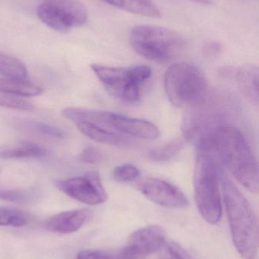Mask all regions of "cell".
I'll return each mask as SVG.
<instances>
[{
    "label": "cell",
    "mask_w": 259,
    "mask_h": 259,
    "mask_svg": "<svg viewBox=\"0 0 259 259\" xmlns=\"http://www.w3.org/2000/svg\"><path fill=\"white\" fill-rule=\"evenodd\" d=\"M202 137L209 141L219 161L236 180L251 193H258V163L243 133L234 126L224 124Z\"/></svg>",
    "instance_id": "obj_1"
},
{
    "label": "cell",
    "mask_w": 259,
    "mask_h": 259,
    "mask_svg": "<svg viewBox=\"0 0 259 259\" xmlns=\"http://www.w3.org/2000/svg\"><path fill=\"white\" fill-rule=\"evenodd\" d=\"M196 167L194 173L195 199L204 220L217 225L222 216L220 192L219 159L211 143L202 139L196 142Z\"/></svg>",
    "instance_id": "obj_2"
},
{
    "label": "cell",
    "mask_w": 259,
    "mask_h": 259,
    "mask_svg": "<svg viewBox=\"0 0 259 259\" xmlns=\"http://www.w3.org/2000/svg\"><path fill=\"white\" fill-rule=\"evenodd\" d=\"M220 178L234 246L243 258L256 259L258 250V226L253 208L238 187L226 175H222Z\"/></svg>",
    "instance_id": "obj_3"
},
{
    "label": "cell",
    "mask_w": 259,
    "mask_h": 259,
    "mask_svg": "<svg viewBox=\"0 0 259 259\" xmlns=\"http://www.w3.org/2000/svg\"><path fill=\"white\" fill-rule=\"evenodd\" d=\"M129 41L138 54L158 63L171 62L187 47L186 39L177 32L158 26H135Z\"/></svg>",
    "instance_id": "obj_4"
},
{
    "label": "cell",
    "mask_w": 259,
    "mask_h": 259,
    "mask_svg": "<svg viewBox=\"0 0 259 259\" xmlns=\"http://www.w3.org/2000/svg\"><path fill=\"white\" fill-rule=\"evenodd\" d=\"M167 98L176 107L198 106L208 97V82L200 70L190 64L172 65L164 75Z\"/></svg>",
    "instance_id": "obj_5"
},
{
    "label": "cell",
    "mask_w": 259,
    "mask_h": 259,
    "mask_svg": "<svg viewBox=\"0 0 259 259\" xmlns=\"http://www.w3.org/2000/svg\"><path fill=\"white\" fill-rule=\"evenodd\" d=\"M62 113L74 122L82 134L97 143L118 147H126L133 143V140L113 127L109 121L111 112L69 107L63 109Z\"/></svg>",
    "instance_id": "obj_6"
},
{
    "label": "cell",
    "mask_w": 259,
    "mask_h": 259,
    "mask_svg": "<svg viewBox=\"0 0 259 259\" xmlns=\"http://www.w3.org/2000/svg\"><path fill=\"white\" fill-rule=\"evenodd\" d=\"M36 15L47 27L62 33L84 25L88 18L86 7L79 0H45Z\"/></svg>",
    "instance_id": "obj_7"
},
{
    "label": "cell",
    "mask_w": 259,
    "mask_h": 259,
    "mask_svg": "<svg viewBox=\"0 0 259 259\" xmlns=\"http://www.w3.org/2000/svg\"><path fill=\"white\" fill-rule=\"evenodd\" d=\"M56 187L67 196L88 205H99L107 199V193L96 170H90L84 177L57 181Z\"/></svg>",
    "instance_id": "obj_8"
},
{
    "label": "cell",
    "mask_w": 259,
    "mask_h": 259,
    "mask_svg": "<svg viewBox=\"0 0 259 259\" xmlns=\"http://www.w3.org/2000/svg\"><path fill=\"white\" fill-rule=\"evenodd\" d=\"M166 242V233L159 225L140 228L128 239L117 252L120 259H143L160 250Z\"/></svg>",
    "instance_id": "obj_9"
},
{
    "label": "cell",
    "mask_w": 259,
    "mask_h": 259,
    "mask_svg": "<svg viewBox=\"0 0 259 259\" xmlns=\"http://www.w3.org/2000/svg\"><path fill=\"white\" fill-rule=\"evenodd\" d=\"M137 189L154 203L171 208L188 206L186 195L176 186L164 180L144 178L137 182Z\"/></svg>",
    "instance_id": "obj_10"
},
{
    "label": "cell",
    "mask_w": 259,
    "mask_h": 259,
    "mask_svg": "<svg viewBox=\"0 0 259 259\" xmlns=\"http://www.w3.org/2000/svg\"><path fill=\"white\" fill-rule=\"evenodd\" d=\"M91 68L108 92L120 100L128 87L135 84L131 80L130 68L98 64H93Z\"/></svg>",
    "instance_id": "obj_11"
},
{
    "label": "cell",
    "mask_w": 259,
    "mask_h": 259,
    "mask_svg": "<svg viewBox=\"0 0 259 259\" xmlns=\"http://www.w3.org/2000/svg\"><path fill=\"white\" fill-rule=\"evenodd\" d=\"M109 121L114 128L127 137L130 136L141 140H155L161 135L158 127L146 120L111 112Z\"/></svg>",
    "instance_id": "obj_12"
},
{
    "label": "cell",
    "mask_w": 259,
    "mask_h": 259,
    "mask_svg": "<svg viewBox=\"0 0 259 259\" xmlns=\"http://www.w3.org/2000/svg\"><path fill=\"white\" fill-rule=\"evenodd\" d=\"M89 213L85 209L63 211L49 219L45 228L52 232L68 234L79 231L88 219Z\"/></svg>",
    "instance_id": "obj_13"
},
{
    "label": "cell",
    "mask_w": 259,
    "mask_h": 259,
    "mask_svg": "<svg viewBox=\"0 0 259 259\" xmlns=\"http://www.w3.org/2000/svg\"><path fill=\"white\" fill-rule=\"evenodd\" d=\"M258 67L245 65L237 72V81L240 93L253 106H258L259 102Z\"/></svg>",
    "instance_id": "obj_14"
},
{
    "label": "cell",
    "mask_w": 259,
    "mask_h": 259,
    "mask_svg": "<svg viewBox=\"0 0 259 259\" xmlns=\"http://www.w3.org/2000/svg\"><path fill=\"white\" fill-rule=\"evenodd\" d=\"M107 4L115 6L122 10L158 18L161 16V11L152 0H101Z\"/></svg>",
    "instance_id": "obj_15"
},
{
    "label": "cell",
    "mask_w": 259,
    "mask_h": 259,
    "mask_svg": "<svg viewBox=\"0 0 259 259\" xmlns=\"http://www.w3.org/2000/svg\"><path fill=\"white\" fill-rule=\"evenodd\" d=\"M0 93L20 97H33L41 95L43 89L26 80L0 77Z\"/></svg>",
    "instance_id": "obj_16"
},
{
    "label": "cell",
    "mask_w": 259,
    "mask_h": 259,
    "mask_svg": "<svg viewBox=\"0 0 259 259\" xmlns=\"http://www.w3.org/2000/svg\"><path fill=\"white\" fill-rule=\"evenodd\" d=\"M47 150L41 146L31 142L24 141L18 143L13 147L0 151V158L4 159L40 158L47 155Z\"/></svg>",
    "instance_id": "obj_17"
},
{
    "label": "cell",
    "mask_w": 259,
    "mask_h": 259,
    "mask_svg": "<svg viewBox=\"0 0 259 259\" xmlns=\"http://www.w3.org/2000/svg\"><path fill=\"white\" fill-rule=\"evenodd\" d=\"M0 74L9 78L26 80L28 73L25 65L19 59L0 53Z\"/></svg>",
    "instance_id": "obj_18"
},
{
    "label": "cell",
    "mask_w": 259,
    "mask_h": 259,
    "mask_svg": "<svg viewBox=\"0 0 259 259\" xmlns=\"http://www.w3.org/2000/svg\"><path fill=\"white\" fill-rule=\"evenodd\" d=\"M183 146V140L182 139H176L150 149L146 153V156L154 161H167L176 156L182 150Z\"/></svg>",
    "instance_id": "obj_19"
},
{
    "label": "cell",
    "mask_w": 259,
    "mask_h": 259,
    "mask_svg": "<svg viewBox=\"0 0 259 259\" xmlns=\"http://www.w3.org/2000/svg\"><path fill=\"white\" fill-rule=\"evenodd\" d=\"M30 220V215L25 211L16 208L0 207V226L21 228L25 226Z\"/></svg>",
    "instance_id": "obj_20"
},
{
    "label": "cell",
    "mask_w": 259,
    "mask_h": 259,
    "mask_svg": "<svg viewBox=\"0 0 259 259\" xmlns=\"http://www.w3.org/2000/svg\"><path fill=\"white\" fill-rule=\"evenodd\" d=\"M35 198L36 194L30 190L0 188V199L2 200L25 204L34 200Z\"/></svg>",
    "instance_id": "obj_21"
},
{
    "label": "cell",
    "mask_w": 259,
    "mask_h": 259,
    "mask_svg": "<svg viewBox=\"0 0 259 259\" xmlns=\"http://www.w3.org/2000/svg\"><path fill=\"white\" fill-rule=\"evenodd\" d=\"M140 170L130 164L117 166L113 171V178L119 183H129L135 181L140 177Z\"/></svg>",
    "instance_id": "obj_22"
},
{
    "label": "cell",
    "mask_w": 259,
    "mask_h": 259,
    "mask_svg": "<svg viewBox=\"0 0 259 259\" xmlns=\"http://www.w3.org/2000/svg\"><path fill=\"white\" fill-rule=\"evenodd\" d=\"M160 250V259H193L188 252L176 242H165Z\"/></svg>",
    "instance_id": "obj_23"
},
{
    "label": "cell",
    "mask_w": 259,
    "mask_h": 259,
    "mask_svg": "<svg viewBox=\"0 0 259 259\" xmlns=\"http://www.w3.org/2000/svg\"><path fill=\"white\" fill-rule=\"evenodd\" d=\"M0 106L16 110H34V106L30 102L8 95H0Z\"/></svg>",
    "instance_id": "obj_24"
},
{
    "label": "cell",
    "mask_w": 259,
    "mask_h": 259,
    "mask_svg": "<svg viewBox=\"0 0 259 259\" xmlns=\"http://www.w3.org/2000/svg\"><path fill=\"white\" fill-rule=\"evenodd\" d=\"M77 259H120L117 252L103 250H83L79 252Z\"/></svg>",
    "instance_id": "obj_25"
},
{
    "label": "cell",
    "mask_w": 259,
    "mask_h": 259,
    "mask_svg": "<svg viewBox=\"0 0 259 259\" xmlns=\"http://www.w3.org/2000/svg\"><path fill=\"white\" fill-rule=\"evenodd\" d=\"M101 153L100 151L94 147H87L84 149L82 153L79 154V161L91 164H99L102 161Z\"/></svg>",
    "instance_id": "obj_26"
},
{
    "label": "cell",
    "mask_w": 259,
    "mask_h": 259,
    "mask_svg": "<svg viewBox=\"0 0 259 259\" xmlns=\"http://www.w3.org/2000/svg\"><path fill=\"white\" fill-rule=\"evenodd\" d=\"M35 128L42 133V134H46V135L57 137V138H65V137H66V134H65V131H62V129L58 128L55 126L45 124V123H38L35 125Z\"/></svg>",
    "instance_id": "obj_27"
},
{
    "label": "cell",
    "mask_w": 259,
    "mask_h": 259,
    "mask_svg": "<svg viewBox=\"0 0 259 259\" xmlns=\"http://www.w3.org/2000/svg\"><path fill=\"white\" fill-rule=\"evenodd\" d=\"M221 50V45L216 41L207 42L203 47V53L208 57H216L220 54Z\"/></svg>",
    "instance_id": "obj_28"
},
{
    "label": "cell",
    "mask_w": 259,
    "mask_h": 259,
    "mask_svg": "<svg viewBox=\"0 0 259 259\" xmlns=\"http://www.w3.org/2000/svg\"><path fill=\"white\" fill-rule=\"evenodd\" d=\"M190 1L195 2V3H200L203 5L211 4V0H190Z\"/></svg>",
    "instance_id": "obj_29"
}]
</instances>
